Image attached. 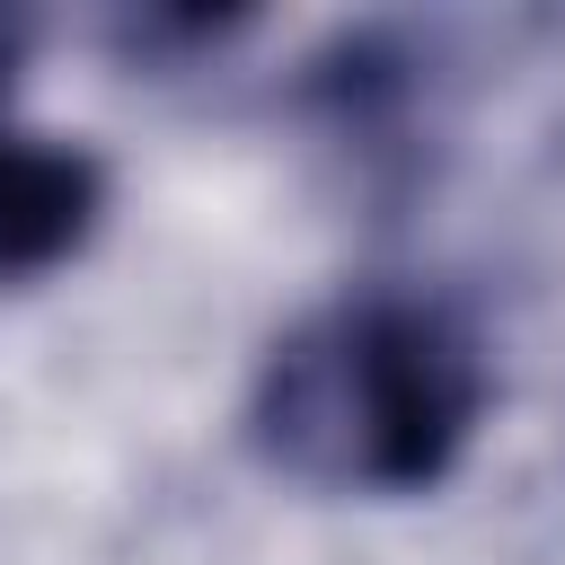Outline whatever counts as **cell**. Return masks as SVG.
I'll return each instance as SVG.
<instances>
[{"instance_id":"3","label":"cell","mask_w":565,"mask_h":565,"mask_svg":"<svg viewBox=\"0 0 565 565\" xmlns=\"http://www.w3.org/2000/svg\"><path fill=\"white\" fill-rule=\"evenodd\" d=\"M106 221V168L79 141L0 124V282L62 274Z\"/></svg>"},{"instance_id":"2","label":"cell","mask_w":565,"mask_h":565,"mask_svg":"<svg viewBox=\"0 0 565 565\" xmlns=\"http://www.w3.org/2000/svg\"><path fill=\"white\" fill-rule=\"evenodd\" d=\"M424 97H433V44L415 26H344L291 71V106L371 168L415 150L406 132L424 124Z\"/></svg>"},{"instance_id":"1","label":"cell","mask_w":565,"mask_h":565,"mask_svg":"<svg viewBox=\"0 0 565 565\" xmlns=\"http://www.w3.org/2000/svg\"><path fill=\"white\" fill-rule=\"evenodd\" d=\"M486 415L494 344L477 309L433 282H353L265 344L238 433L309 494L406 503L459 477Z\"/></svg>"},{"instance_id":"4","label":"cell","mask_w":565,"mask_h":565,"mask_svg":"<svg viewBox=\"0 0 565 565\" xmlns=\"http://www.w3.org/2000/svg\"><path fill=\"white\" fill-rule=\"evenodd\" d=\"M26 53H35V18L26 9H0V124H18V79H26Z\"/></svg>"}]
</instances>
